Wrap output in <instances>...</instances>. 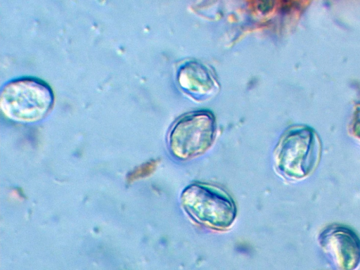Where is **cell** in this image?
I'll return each mask as SVG.
<instances>
[{
  "instance_id": "52a82bcc",
  "label": "cell",
  "mask_w": 360,
  "mask_h": 270,
  "mask_svg": "<svg viewBox=\"0 0 360 270\" xmlns=\"http://www.w3.org/2000/svg\"><path fill=\"white\" fill-rule=\"evenodd\" d=\"M350 131L354 136L360 140V108L355 112L350 124Z\"/></svg>"
},
{
  "instance_id": "3957f363",
  "label": "cell",
  "mask_w": 360,
  "mask_h": 270,
  "mask_svg": "<svg viewBox=\"0 0 360 270\" xmlns=\"http://www.w3.org/2000/svg\"><path fill=\"white\" fill-rule=\"evenodd\" d=\"M184 210L196 222L215 230L231 226L237 214L236 204L222 188L209 184L194 182L181 195Z\"/></svg>"
},
{
  "instance_id": "8992f818",
  "label": "cell",
  "mask_w": 360,
  "mask_h": 270,
  "mask_svg": "<svg viewBox=\"0 0 360 270\" xmlns=\"http://www.w3.org/2000/svg\"><path fill=\"white\" fill-rule=\"evenodd\" d=\"M177 80L185 93L198 101L211 97L219 89L211 71L196 61H188L182 65L178 71Z\"/></svg>"
},
{
  "instance_id": "6da1fadb",
  "label": "cell",
  "mask_w": 360,
  "mask_h": 270,
  "mask_svg": "<svg viewBox=\"0 0 360 270\" xmlns=\"http://www.w3.org/2000/svg\"><path fill=\"white\" fill-rule=\"evenodd\" d=\"M321 155L319 135L307 126L288 129L279 140L274 153L276 169L290 180H300L310 175Z\"/></svg>"
},
{
  "instance_id": "5b68a950",
  "label": "cell",
  "mask_w": 360,
  "mask_h": 270,
  "mask_svg": "<svg viewBox=\"0 0 360 270\" xmlns=\"http://www.w3.org/2000/svg\"><path fill=\"white\" fill-rule=\"evenodd\" d=\"M319 244L335 270H356L360 264V238L349 226L333 224L318 237Z\"/></svg>"
},
{
  "instance_id": "277c9868",
  "label": "cell",
  "mask_w": 360,
  "mask_h": 270,
  "mask_svg": "<svg viewBox=\"0 0 360 270\" xmlns=\"http://www.w3.org/2000/svg\"><path fill=\"white\" fill-rule=\"evenodd\" d=\"M216 132V120L210 112L199 110L187 113L172 127L167 138L169 150L179 160L195 158L210 148Z\"/></svg>"
},
{
  "instance_id": "7a4b0ae2",
  "label": "cell",
  "mask_w": 360,
  "mask_h": 270,
  "mask_svg": "<svg viewBox=\"0 0 360 270\" xmlns=\"http://www.w3.org/2000/svg\"><path fill=\"white\" fill-rule=\"evenodd\" d=\"M53 101L51 88L35 77L13 79L4 84L0 92L1 112L15 122H33L44 118Z\"/></svg>"
}]
</instances>
